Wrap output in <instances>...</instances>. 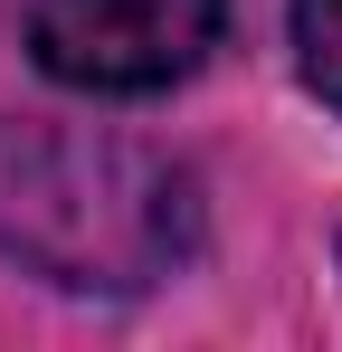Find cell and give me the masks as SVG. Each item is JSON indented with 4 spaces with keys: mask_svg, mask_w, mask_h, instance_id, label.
I'll list each match as a JSON object with an SVG mask.
<instances>
[{
    "mask_svg": "<svg viewBox=\"0 0 342 352\" xmlns=\"http://www.w3.org/2000/svg\"><path fill=\"white\" fill-rule=\"evenodd\" d=\"M200 248L190 172L95 124H0V257L67 295H143Z\"/></svg>",
    "mask_w": 342,
    "mask_h": 352,
    "instance_id": "1",
    "label": "cell"
},
{
    "mask_svg": "<svg viewBox=\"0 0 342 352\" xmlns=\"http://www.w3.org/2000/svg\"><path fill=\"white\" fill-rule=\"evenodd\" d=\"M228 0H38L29 58L76 96H162L219 48Z\"/></svg>",
    "mask_w": 342,
    "mask_h": 352,
    "instance_id": "2",
    "label": "cell"
},
{
    "mask_svg": "<svg viewBox=\"0 0 342 352\" xmlns=\"http://www.w3.org/2000/svg\"><path fill=\"white\" fill-rule=\"evenodd\" d=\"M295 67L342 115V0H295Z\"/></svg>",
    "mask_w": 342,
    "mask_h": 352,
    "instance_id": "3",
    "label": "cell"
}]
</instances>
